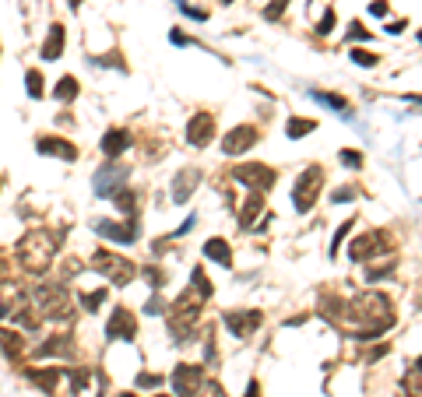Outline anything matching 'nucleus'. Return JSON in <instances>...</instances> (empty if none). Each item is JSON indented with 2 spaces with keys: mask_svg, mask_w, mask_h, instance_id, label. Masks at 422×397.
<instances>
[{
  "mask_svg": "<svg viewBox=\"0 0 422 397\" xmlns=\"http://www.w3.org/2000/svg\"><path fill=\"white\" fill-rule=\"evenodd\" d=\"M56 250H60V236L49 232V229H28L21 239H18V247H14V257L18 264L28 271V274H46L56 260Z\"/></svg>",
  "mask_w": 422,
  "mask_h": 397,
  "instance_id": "obj_1",
  "label": "nucleus"
},
{
  "mask_svg": "<svg viewBox=\"0 0 422 397\" xmlns=\"http://www.w3.org/2000/svg\"><path fill=\"white\" fill-rule=\"evenodd\" d=\"M25 302L39 313V320H71L74 317V295L64 282H39L25 292Z\"/></svg>",
  "mask_w": 422,
  "mask_h": 397,
  "instance_id": "obj_2",
  "label": "nucleus"
},
{
  "mask_svg": "<svg viewBox=\"0 0 422 397\" xmlns=\"http://www.w3.org/2000/svg\"><path fill=\"white\" fill-rule=\"evenodd\" d=\"M92 271H99L102 278L109 282V285H116V288H124V285H131L134 278H137V264L131 260V257H124V253H116V250H106V247H99L96 253H92Z\"/></svg>",
  "mask_w": 422,
  "mask_h": 397,
  "instance_id": "obj_3",
  "label": "nucleus"
},
{
  "mask_svg": "<svg viewBox=\"0 0 422 397\" xmlns=\"http://www.w3.org/2000/svg\"><path fill=\"white\" fill-rule=\"evenodd\" d=\"M324 194V166H307L292 183V207L296 215H310Z\"/></svg>",
  "mask_w": 422,
  "mask_h": 397,
  "instance_id": "obj_4",
  "label": "nucleus"
},
{
  "mask_svg": "<svg viewBox=\"0 0 422 397\" xmlns=\"http://www.w3.org/2000/svg\"><path fill=\"white\" fill-rule=\"evenodd\" d=\"M232 179L239 187H247L250 194H267L278 183V172L271 166H264V162H243V166L232 169Z\"/></svg>",
  "mask_w": 422,
  "mask_h": 397,
  "instance_id": "obj_5",
  "label": "nucleus"
},
{
  "mask_svg": "<svg viewBox=\"0 0 422 397\" xmlns=\"http://www.w3.org/2000/svg\"><path fill=\"white\" fill-rule=\"evenodd\" d=\"M204 365H197V362H179L176 370H173V376H169V383H173V397H197L201 394V387H204Z\"/></svg>",
  "mask_w": 422,
  "mask_h": 397,
  "instance_id": "obj_6",
  "label": "nucleus"
},
{
  "mask_svg": "<svg viewBox=\"0 0 422 397\" xmlns=\"http://www.w3.org/2000/svg\"><path fill=\"white\" fill-rule=\"evenodd\" d=\"M106 341H134L137 338V317L127 310V306H113L109 320H106Z\"/></svg>",
  "mask_w": 422,
  "mask_h": 397,
  "instance_id": "obj_7",
  "label": "nucleus"
},
{
  "mask_svg": "<svg viewBox=\"0 0 422 397\" xmlns=\"http://www.w3.org/2000/svg\"><path fill=\"white\" fill-rule=\"evenodd\" d=\"M215 131H219L215 116L211 113H194L187 120V127H184V137H187L190 148H208L211 141H215Z\"/></svg>",
  "mask_w": 422,
  "mask_h": 397,
  "instance_id": "obj_8",
  "label": "nucleus"
},
{
  "mask_svg": "<svg viewBox=\"0 0 422 397\" xmlns=\"http://www.w3.org/2000/svg\"><path fill=\"white\" fill-rule=\"evenodd\" d=\"M260 141V131L254 127V124H239V127H232L225 137H222V155H243V151H250L254 144Z\"/></svg>",
  "mask_w": 422,
  "mask_h": 397,
  "instance_id": "obj_9",
  "label": "nucleus"
},
{
  "mask_svg": "<svg viewBox=\"0 0 422 397\" xmlns=\"http://www.w3.org/2000/svg\"><path fill=\"white\" fill-rule=\"evenodd\" d=\"M127 169L124 166H116V162H109V166H102L99 172H96V179H92V190L99 194V197H113L116 190H124L127 187Z\"/></svg>",
  "mask_w": 422,
  "mask_h": 397,
  "instance_id": "obj_10",
  "label": "nucleus"
},
{
  "mask_svg": "<svg viewBox=\"0 0 422 397\" xmlns=\"http://www.w3.org/2000/svg\"><path fill=\"white\" fill-rule=\"evenodd\" d=\"M380 247H384V232H380V229H370V232L355 236V239L348 242V260H355V264H370V260L380 253Z\"/></svg>",
  "mask_w": 422,
  "mask_h": 397,
  "instance_id": "obj_11",
  "label": "nucleus"
},
{
  "mask_svg": "<svg viewBox=\"0 0 422 397\" xmlns=\"http://www.w3.org/2000/svg\"><path fill=\"white\" fill-rule=\"evenodd\" d=\"M201 179H204V172H201L197 166L179 169V172L173 176V187H169V194H173V204H187V201L194 197V190L201 187Z\"/></svg>",
  "mask_w": 422,
  "mask_h": 397,
  "instance_id": "obj_12",
  "label": "nucleus"
},
{
  "mask_svg": "<svg viewBox=\"0 0 422 397\" xmlns=\"http://www.w3.org/2000/svg\"><path fill=\"white\" fill-rule=\"evenodd\" d=\"M92 229H96V236H102V239H109V242H120V247H131V242H137V225H134V222L99 218Z\"/></svg>",
  "mask_w": 422,
  "mask_h": 397,
  "instance_id": "obj_13",
  "label": "nucleus"
},
{
  "mask_svg": "<svg viewBox=\"0 0 422 397\" xmlns=\"http://www.w3.org/2000/svg\"><path fill=\"white\" fill-rule=\"evenodd\" d=\"M264 324V313L260 310H229L225 313V327L232 338H250V334Z\"/></svg>",
  "mask_w": 422,
  "mask_h": 397,
  "instance_id": "obj_14",
  "label": "nucleus"
},
{
  "mask_svg": "<svg viewBox=\"0 0 422 397\" xmlns=\"http://www.w3.org/2000/svg\"><path fill=\"white\" fill-rule=\"evenodd\" d=\"M36 151L39 155H49V159H60V162H74L78 159V148L64 137H56V134H43L36 137Z\"/></svg>",
  "mask_w": 422,
  "mask_h": 397,
  "instance_id": "obj_15",
  "label": "nucleus"
},
{
  "mask_svg": "<svg viewBox=\"0 0 422 397\" xmlns=\"http://www.w3.org/2000/svg\"><path fill=\"white\" fill-rule=\"evenodd\" d=\"M134 144V137H131V131L127 127H109L106 134H102V141H99V148H102V155L109 159V162H116L124 151Z\"/></svg>",
  "mask_w": 422,
  "mask_h": 397,
  "instance_id": "obj_16",
  "label": "nucleus"
},
{
  "mask_svg": "<svg viewBox=\"0 0 422 397\" xmlns=\"http://www.w3.org/2000/svg\"><path fill=\"white\" fill-rule=\"evenodd\" d=\"M74 359V341H71V334H49V338L43 345H36V359Z\"/></svg>",
  "mask_w": 422,
  "mask_h": 397,
  "instance_id": "obj_17",
  "label": "nucleus"
},
{
  "mask_svg": "<svg viewBox=\"0 0 422 397\" xmlns=\"http://www.w3.org/2000/svg\"><path fill=\"white\" fill-rule=\"evenodd\" d=\"M64 46H67V32H64V25H60V21H53L49 32H46V43H43V49H39L43 64H53V60L64 56Z\"/></svg>",
  "mask_w": 422,
  "mask_h": 397,
  "instance_id": "obj_18",
  "label": "nucleus"
},
{
  "mask_svg": "<svg viewBox=\"0 0 422 397\" xmlns=\"http://www.w3.org/2000/svg\"><path fill=\"white\" fill-rule=\"evenodd\" d=\"M204 257H208V260H215L219 267H232V247H229V239L211 236V239L204 242Z\"/></svg>",
  "mask_w": 422,
  "mask_h": 397,
  "instance_id": "obj_19",
  "label": "nucleus"
},
{
  "mask_svg": "<svg viewBox=\"0 0 422 397\" xmlns=\"http://www.w3.org/2000/svg\"><path fill=\"white\" fill-rule=\"evenodd\" d=\"M264 215V194H250L239 207V229H254V222Z\"/></svg>",
  "mask_w": 422,
  "mask_h": 397,
  "instance_id": "obj_20",
  "label": "nucleus"
},
{
  "mask_svg": "<svg viewBox=\"0 0 422 397\" xmlns=\"http://www.w3.org/2000/svg\"><path fill=\"white\" fill-rule=\"evenodd\" d=\"M398 267V257L395 253H384V264H380V253L366 264V282H380V278H387L390 271Z\"/></svg>",
  "mask_w": 422,
  "mask_h": 397,
  "instance_id": "obj_21",
  "label": "nucleus"
},
{
  "mask_svg": "<svg viewBox=\"0 0 422 397\" xmlns=\"http://www.w3.org/2000/svg\"><path fill=\"white\" fill-rule=\"evenodd\" d=\"M0 348H4L8 359H21V355H25V338H21L18 330L0 327Z\"/></svg>",
  "mask_w": 422,
  "mask_h": 397,
  "instance_id": "obj_22",
  "label": "nucleus"
},
{
  "mask_svg": "<svg viewBox=\"0 0 422 397\" xmlns=\"http://www.w3.org/2000/svg\"><path fill=\"white\" fill-rule=\"evenodd\" d=\"M60 376H64V370H28V380H32L36 387H43L46 394H56Z\"/></svg>",
  "mask_w": 422,
  "mask_h": 397,
  "instance_id": "obj_23",
  "label": "nucleus"
},
{
  "mask_svg": "<svg viewBox=\"0 0 422 397\" xmlns=\"http://www.w3.org/2000/svg\"><path fill=\"white\" fill-rule=\"evenodd\" d=\"M106 299H109V292H106V288H96V292H78V306H81L85 313H99V310L106 306Z\"/></svg>",
  "mask_w": 422,
  "mask_h": 397,
  "instance_id": "obj_24",
  "label": "nucleus"
},
{
  "mask_svg": "<svg viewBox=\"0 0 422 397\" xmlns=\"http://www.w3.org/2000/svg\"><path fill=\"white\" fill-rule=\"evenodd\" d=\"M64 376H67V383H71V394H74V397H78V394H85V390H88V383H92V370H85V365L64 370Z\"/></svg>",
  "mask_w": 422,
  "mask_h": 397,
  "instance_id": "obj_25",
  "label": "nucleus"
},
{
  "mask_svg": "<svg viewBox=\"0 0 422 397\" xmlns=\"http://www.w3.org/2000/svg\"><path fill=\"white\" fill-rule=\"evenodd\" d=\"M113 204L120 207V215H127V218H134V215H137V194H134L131 187L116 190V194H113Z\"/></svg>",
  "mask_w": 422,
  "mask_h": 397,
  "instance_id": "obj_26",
  "label": "nucleus"
},
{
  "mask_svg": "<svg viewBox=\"0 0 422 397\" xmlns=\"http://www.w3.org/2000/svg\"><path fill=\"white\" fill-rule=\"evenodd\" d=\"M25 88H28V99H43L46 95V78L39 67H28L25 71Z\"/></svg>",
  "mask_w": 422,
  "mask_h": 397,
  "instance_id": "obj_27",
  "label": "nucleus"
},
{
  "mask_svg": "<svg viewBox=\"0 0 422 397\" xmlns=\"http://www.w3.org/2000/svg\"><path fill=\"white\" fill-rule=\"evenodd\" d=\"M310 99L327 106V109H335V113H348V99L345 95H335V91H310Z\"/></svg>",
  "mask_w": 422,
  "mask_h": 397,
  "instance_id": "obj_28",
  "label": "nucleus"
},
{
  "mask_svg": "<svg viewBox=\"0 0 422 397\" xmlns=\"http://www.w3.org/2000/svg\"><path fill=\"white\" fill-rule=\"evenodd\" d=\"M317 131V124H313V120H289V124H285V134L292 137V141H299V137H307V134H313Z\"/></svg>",
  "mask_w": 422,
  "mask_h": 397,
  "instance_id": "obj_29",
  "label": "nucleus"
},
{
  "mask_svg": "<svg viewBox=\"0 0 422 397\" xmlns=\"http://www.w3.org/2000/svg\"><path fill=\"white\" fill-rule=\"evenodd\" d=\"M53 95H56L60 102H71V99L78 95V78H71V74H64V78H60V81H56V91H53Z\"/></svg>",
  "mask_w": 422,
  "mask_h": 397,
  "instance_id": "obj_30",
  "label": "nucleus"
},
{
  "mask_svg": "<svg viewBox=\"0 0 422 397\" xmlns=\"http://www.w3.org/2000/svg\"><path fill=\"white\" fill-rule=\"evenodd\" d=\"M190 288H194V292H201L204 299H211V292H215V288L208 285V278H204V267H194V271H190Z\"/></svg>",
  "mask_w": 422,
  "mask_h": 397,
  "instance_id": "obj_31",
  "label": "nucleus"
},
{
  "mask_svg": "<svg viewBox=\"0 0 422 397\" xmlns=\"http://www.w3.org/2000/svg\"><path fill=\"white\" fill-rule=\"evenodd\" d=\"M162 383H166V376H159V373H137V380H134L137 390H159Z\"/></svg>",
  "mask_w": 422,
  "mask_h": 397,
  "instance_id": "obj_32",
  "label": "nucleus"
},
{
  "mask_svg": "<svg viewBox=\"0 0 422 397\" xmlns=\"http://www.w3.org/2000/svg\"><path fill=\"white\" fill-rule=\"evenodd\" d=\"M348 56H352V64H359V67H377V64H380V56L370 53V49H355V46H352Z\"/></svg>",
  "mask_w": 422,
  "mask_h": 397,
  "instance_id": "obj_33",
  "label": "nucleus"
},
{
  "mask_svg": "<svg viewBox=\"0 0 422 397\" xmlns=\"http://www.w3.org/2000/svg\"><path fill=\"white\" fill-rule=\"evenodd\" d=\"M141 274H144V278H148V285H152L155 292L166 285V271L162 267H155V264H148V267H141Z\"/></svg>",
  "mask_w": 422,
  "mask_h": 397,
  "instance_id": "obj_34",
  "label": "nucleus"
},
{
  "mask_svg": "<svg viewBox=\"0 0 422 397\" xmlns=\"http://www.w3.org/2000/svg\"><path fill=\"white\" fill-rule=\"evenodd\" d=\"M144 313H148V317H166V313H169V302H166V299L155 292L152 299L144 302Z\"/></svg>",
  "mask_w": 422,
  "mask_h": 397,
  "instance_id": "obj_35",
  "label": "nucleus"
},
{
  "mask_svg": "<svg viewBox=\"0 0 422 397\" xmlns=\"http://www.w3.org/2000/svg\"><path fill=\"white\" fill-rule=\"evenodd\" d=\"M401 390H405L408 397H422V376H419L415 370H408V376L401 380Z\"/></svg>",
  "mask_w": 422,
  "mask_h": 397,
  "instance_id": "obj_36",
  "label": "nucleus"
},
{
  "mask_svg": "<svg viewBox=\"0 0 422 397\" xmlns=\"http://www.w3.org/2000/svg\"><path fill=\"white\" fill-rule=\"evenodd\" d=\"M352 225H355V222H352V218H348V222H342V225H338V232H335V239H331V257H338V250H342V242H345V239H348V232H352Z\"/></svg>",
  "mask_w": 422,
  "mask_h": 397,
  "instance_id": "obj_37",
  "label": "nucleus"
},
{
  "mask_svg": "<svg viewBox=\"0 0 422 397\" xmlns=\"http://www.w3.org/2000/svg\"><path fill=\"white\" fill-rule=\"evenodd\" d=\"M285 8H289V0H271V4L264 8V18H267V21H278V18L285 14Z\"/></svg>",
  "mask_w": 422,
  "mask_h": 397,
  "instance_id": "obj_38",
  "label": "nucleus"
},
{
  "mask_svg": "<svg viewBox=\"0 0 422 397\" xmlns=\"http://www.w3.org/2000/svg\"><path fill=\"white\" fill-rule=\"evenodd\" d=\"M197 397H229V394H225V387L219 380H204V387H201Z\"/></svg>",
  "mask_w": 422,
  "mask_h": 397,
  "instance_id": "obj_39",
  "label": "nucleus"
},
{
  "mask_svg": "<svg viewBox=\"0 0 422 397\" xmlns=\"http://www.w3.org/2000/svg\"><path fill=\"white\" fill-rule=\"evenodd\" d=\"M335 21H338V18H335V11L327 8V11H324V18L317 21V36H331V28H335Z\"/></svg>",
  "mask_w": 422,
  "mask_h": 397,
  "instance_id": "obj_40",
  "label": "nucleus"
},
{
  "mask_svg": "<svg viewBox=\"0 0 422 397\" xmlns=\"http://www.w3.org/2000/svg\"><path fill=\"white\" fill-rule=\"evenodd\" d=\"M338 159H342V166H348V169H363V155H359V151H352V148H345Z\"/></svg>",
  "mask_w": 422,
  "mask_h": 397,
  "instance_id": "obj_41",
  "label": "nucleus"
},
{
  "mask_svg": "<svg viewBox=\"0 0 422 397\" xmlns=\"http://www.w3.org/2000/svg\"><path fill=\"white\" fill-rule=\"evenodd\" d=\"M331 201H335V204H348V201H355V187H352V183H345V187H338L335 194H331Z\"/></svg>",
  "mask_w": 422,
  "mask_h": 397,
  "instance_id": "obj_42",
  "label": "nucleus"
},
{
  "mask_svg": "<svg viewBox=\"0 0 422 397\" xmlns=\"http://www.w3.org/2000/svg\"><path fill=\"white\" fill-rule=\"evenodd\" d=\"M370 39V32L363 28V21H352L348 25V43H366Z\"/></svg>",
  "mask_w": 422,
  "mask_h": 397,
  "instance_id": "obj_43",
  "label": "nucleus"
},
{
  "mask_svg": "<svg viewBox=\"0 0 422 397\" xmlns=\"http://www.w3.org/2000/svg\"><path fill=\"white\" fill-rule=\"evenodd\" d=\"M179 11H184L187 18H194V21H208V11H201V8H190L187 0H179Z\"/></svg>",
  "mask_w": 422,
  "mask_h": 397,
  "instance_id": "obj_44",
  "label": "nucleus"
},
{
  "mask_svg": "<svg viewBox=\"0 0 422 397\" xmlns=\"http://www.w3.org/2000/svg\"><path fill=\"white\" fill-rule=\"evenodd\" d=\"M370 14H373V18H387V14H390V4H387V0H373V4H370Z\"/></svg>",
  "mask_w": 422,
  "mask_h": 397,
  "instance_id": "obj_45",
  "label": "nucleus"
},
{
  "mask_svg": "<svg viewBox=\"0 0 422 397\" xmlns=\"http://www.w3.org/2000/svg\"><path fill=\"white\" fill-rule=\"evenodd\" d=\"M194 225H197V215H187V222L179 225V229H173V236H169V239H176V236H187V232H190Z\"/></svg>",
  "mask_w": 422,
  "mask_h": 397,
  "instance_id": "obj_46",
  "label": "nucleus"
},
{
  "mask_svg": "<svg viewBox=\"0 0 422 397\" xmlns=\"http://www.w3.org/2000/svg\"><path fill=\"white\" fill-rule=\"evenodd\" d=\"M169 39H173V46H190V39L184 36V28H173V36H169Z\"/></svg>",
  "mask_w": 422,
  "mask_h": 397,
  "instance_id": "obj_47",
  "label": "nucleus"
},
{
  "mask_svg": "<svg viewBox=\"0 0 422 397\" xmlns=\"http://www.w3.org/2000/svg\"><path fill=\"white\" fill-rule=\"evenodd\" d=\"M387 32H390V36H401V32H405V21H390Z\"/></svg>",
  "mask_w": 422,
  "mask_h": 397,
  "instance_id": "obj_48",
  "label": "nucleus"
},
{
  "mask_svg": "<svg viewBox=\"0 0 422 397\" xmlns=\"http://www.w3.org/2000/svg\"><path fill=\"white\" fill-rule=\"evenodd\" d=\"M4 317H11V302L0 295V320H4Z\"/></svg>",
  "mask_w": 422,
  "mask_h": 397,
  "instance_id": "obj_49",
  "label": "nucleus"
},
{
  "mask_svg": "<svg viewBox=\"0 0 422 397\" xmlns=\"http://www.w3.org/2000/svg\"><path fill=\"white\" fill-rule=\"evenodd\" d=\"M116 397H141V394H137V390H120Z\"/></svg>",
  "mask_w": 422,
  "mask_h": 397,
  "instance_id": "obj_50",
  "label": "nucleus"
},
{
  "mask_svg": "<svg viewBox=\"0 0 422 397\" xmlns=\"http://www.w3.org/2000/svg\"><path fill=\"white\" fill-rule=\"evenodd\" d=\"M81 4H85V0H67V8H71V11H78Z\"/></svg>",
  "mask_w": 422,
  "mask_h": 397,
  "instance_id": "obj_51",
  "label": "nucleus"
},
{
  "mask_svg": "<svg viewBox=\"0 0 422 397\" xmlns=\"http://www.w3.org/2000/svg\"><path fill=\"white\" fill-rule=\"evenodd\" d=\"M412 370H415V373H419V376H422V355H419V359H415V365H412Z\"/></svg>",
  "mask_w": 422,
  "mask_h": 397,
  "instance_id": "obj_52",
  "label": "nucleus"
},
{
  "mask_svg": "<svg viewBox=\"0 0 422 397\" xmlns=\"http://www.w3.org/2000/svg\"><path fill=\"white\" fill-rule=\"evenodd\" d=\"M419 43H422V28H419Z\"/></svg>",
  "mask_w": 422,
  "mask_h": 397,
  "instance_id": "obj_53",
  "label": "nucleus"
},
{
  "mask_svg": "<svg viewBox=\"0 0 422 397\" xmlns=\"http://www.w3.org/2000/svg\"><path fill=\"white\" fill-rule=\"evenodd\" d=\"M222 4H232V0H222Z\"/></svg>",
  "mask_w": 422,
  "mask_h": 397,
  "instance_id": "obj_54",
  "label": "nucleus"
},
{
  "mask_svg": "<svg viewBox=\"0 0 422 397\" xmlns=\"http://www.w3.org/2000/svg\"><path fill=\"white\" fill-rule=\"evenodd\" d=\"M155 397H166V394H155Z\"/></svg>",
  "mask_w": 422,
  "mask_h": 397,
  "instance_id": "obj_55",
  "label": "nucleus"
},
{
  "mask_svg": "<svg viewBox=\"0 0 422 397\" xmlns=\"http://www.w3.org/2000/svg\"><path fill=\"white\" fill-rule=\"evenodd\" d=\"M0 187H4V183H0Z\"/></svg>",
  "mask_w": 422,
  "mask_h": 397,
  "instance_id": "obj_56",
  "label": "nucleus"
}]
</instances>
